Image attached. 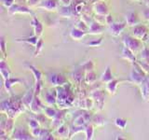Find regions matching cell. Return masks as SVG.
Masks as SVG:
<instances>
[{
	"label": "cell",
	"mask_w": 149,
	"mask_h": 140,
	"mask_svg": "<svg viewBox=\"0 0 149 140\" xmlns=\"http://www.w3.org/2000/svg\"><path fill=\"white\" fill-rule=\"evenodd\" d=\"M67 84L57 87L56 89V91H57V105L60 108L69 107L74 100L73 92L70 90V88H67Z\"/></svg>",
	"instance_id": "1"
},
{
	"label": "cell",
	"mask_w": 149,
	"mask_h": 140,
	"mask_svg": "<svg viewBox=\"0 0 149 140\" xmlns=\"http://www.w3.org/2000/svg\"><path fill=\"white\" fill-rule=\"evenodd\" d=\"M122 42L125 47H127L128 49L133 51L135 54L141 52V50L143 48V41L136 38V37L133 36H130V35L124 36L122 38Z\"/></svg>",
	"instance_id": "2"
},
{
	"label": "cell",
	"mask_w": 149,
	"mask_h": 140,
	"mask_svg": "<svg viewBox=\"0 0 149 140\" xmlns=\"http://www.w3.org/2000/svg\"><path fill=\"white\" fill-rule=\"evenodd\" d=\"M132 36L142 41H147L149 37V28L139 23L132 27Z\"/></svg>",
	"instance_id": "3"
},
{
	"label": "cell",
	"mask_w": 149,
	"mask_h": 140,
	"mask_svg": "<svg viewBox=\"0 0 149 140\" xmlns=\"http://www.w3.org/2000/svg\"><path fill=\"white\" fill-rule=\"evenodd\" d=\"M10 138L17 139V140H29V139H33L34 136L26 129L22 127V126H19V127L14 128L13 132L10 135Z\"/></svg>",
	"instance_id": "4"
},
{
	"label": "cell",
	"mask_w": 149,
	"mask_h": 140,
	"mask_svg": "<svg viewBox=\"0 0 149 140\" xmlns=\"http://www.w3.org/2000/svg\"><path fill=\"white\" fill-rule=\"evenodd\" d=\"M48 80L49 82L54 87H60L63 86L65 84H67L68 81L66 78L63 75L59 73H50L48 75Z\"/></svg>",
	"instance_id": "5"
},
{
	"label": "cell",
	"mask_w": 149,
	"mask_h": 140,
	"mask_svg": "<svg viewBox=\"0 0 149 140\" xmlns=\"http://www.w3.org/2000/svg\"><path fill=\"white\" fill-rule=\"evenodd\" d=\"M28 127H29V131L31 134L34 136V138H39V135L41 133V127L40 123L36 119H29L28 120Z\"/></svg>",
	"instance_id": "6"
},
{
	"label": "cell",
	"mask_w": 149,
	"mask_h": 140,
	"mask_svg": "<svg viewBox=\"0 0 149 140\" xmlns=\"http://www.w3.org/2000/svg\"><path fill=\"white\" fill-rule=\"evenodd\" d=\"M92 10L94 11L95 15H102V16H106L109 13L108 11V7L102 0H99L96 3L93 4L92 6Z\"/></svg>",
	"instance_id": "7"
},
{
	"label": "cell",
	"mask_w": 149,
	"mask_h": 140,
	"mask_svg": "<svg viewBox=\"0 0 149 140\" xmlns=\"http://www.w3.org/2000/svg\"><path fill=\"white\" fill-rule=\"evenodd\" d=\"M127 26L126 22H113L112 24L108 25V31L109 34L113 36H118L121 33L123 32V30Z\"/></svg>",
	"instance_id": "8"
},
{
	"label": "cell",
	"mask_w": 149,
	"mask_h": 140,
	"mask_svg": "<svg viewBox=\"0 0 149 140\" xmlns=\"http://www.w3.org/2000/svg\"><path fill=\"white\" fill-rule=\"evenodd\" d=\"M38 7L49 11L57 10L60 8V0H44L40 3Z\"/></svg>",
	"instance_id": "9"
},
{
	"label": "cell",
	"mask_w": 149,
	"mask_h": 140,
	"mask_svg": "<svg viewBox=\"0 0 149 140\" xmlns=\"http://www.w3.org/2000/svg\"><path fill=\"white\" fill-rule=\"evenodd\" d=\"M104 31V26L102 23L98 22L93 19V21L91 22V24L88 25V34L92 35V36H96V35H100L102 32Z\"/></svg>",
	"instance_id": "10"
},
{
	"label": "cell",
	"mask_w": 149,
	"mask_h": 140,
	"mask_svg": "<svg viewBox=\"0 0 149 140\" xmlns=\"http://www.w3.org/2000/svg\"><path fill=\"white\" fill-rule=\"evenodd\" d=\"M52 90H47L44 92V101L47 106H51L57 104V91H54L52 92Z\"/></svg>",
	"instance_id": "11"
},
{
	"label": "cell",
	"mask_w": 149,
	"mask_h": 140,
	"mask_svg": "<svg viewBox=\"0 0 149 140\" xmlns=\"http://www.w3.org/2000/svg\"><path fill=\"white\" fill-rule=\"evenodd\" d=\"M121 57H122L124 60H126L127 62H129L130 64H134L135 62H137L136 59V54H135L133 51H132L130 49H128L127 47H123L122 48V51H121Z\"/></svg>",
	"instance_id": "12"
},
{
	"label": "cell",
	"mask_w": 149,
	"mask_h": 140,
	"mask_svg": "<svg viewBox=\"0 0 149 140\" xmlns=\"http://www.w3.org/2000/svg\"><path fill=\"white\" fill-rule=\"evenodd\" d=\"M125 20L127 25L130 27H133L139 24V23H141V20H140L138 14L136 12H128L125 16Z\"/></svg>",
	"instance_id": "13"
},
{
	"label": "cell",
	"mask_w": 149,
	"mask_h": 140,
	"mask_svg": "<svg viewBox=\"0 0 149 140\" xmlns=\"http://www.w3.org/2000/svg\"><path fill=\"white\" fill-rule=\"evenodd\" d=\"M65 109H60L58 111L57 116L55 117L54 119H52V121H51V128H53V130L58 129L62 124H63V120L65 117Z\"/></svg>",
	"instance_id": "14"
},
{
	"label": "cell",
	"mask_w": 149,
	"mask_h": 140,
	"mask_svg": "<svg viewBox=\"0 0 149 140\" xmlns=\"http://www.w3.org/2000/svg\"><path fill=\"white\" fill-rule=\"evenodd\" d=\"M44 107L45 106L42 105L41 101L39 100L38 95H35L34 99H33L31 105L29 106L31 112H33V113H35V114H39L41 111L44 110Z\"/></svg>",
	"instance_id": "15"
},
{
	"label": "cell",
	"mask_w": 149,
	"mask_h": 140,
	"mask_svg": "<svg viewBox=\"0 0 149 140\" xmlns=\"http://www.w3.org/2000/svg\"><path fill=\"white\" fill-rule=\"evenodd\" d=\"M30 24L33 28H34V35L40 37L41 35L43 34V30H44V26L40 22V21L36 16H34L30 22Z\"/></svg>",
	"instance_id": "16"
},
{
	"label": "cell",
	"mask_w": 149,
	"mask_h": 140,
	"mask_svg": "<svg viewBox=\"0 0 149 140\" xmlns=\"http://www.w3.org/2000/svg\"><path fill=\"white\" fill-rule=\"evenodd\" d=\"M14 128H15V125H14V119L13 118H8L6 120V121H4L3 119H2V123H1V127L0 129L2 130H5L6 131V133L10 136Z\"/></svg>",
	"instance_id": "17"
},
{
	"label": "cell",
	"mask_w": 149,
	"mask_h": 140,
	"mask_svg": "<svg viewBox=\"0 0 149 140\" xmlns=\"http://www.w3.org/2000/svg\"><path fill=\"white\" fill-rule=\"evenodd\" d=\"M0 73H1L3 80H6V79H8V78H10L11 70L5 60H2L1 63H0Z\"/></svg>",
	"instance_id": "18"
},
{
	"label": "cell",
	"mask_w": 149,
	"mask_h": 140,
	"mask_svg": "<svg viewBox=\"0 0 149 140\" xmlns=\"http://www.w3.org/2000/svg\"><path fill=\"white\" fill-rule=\"evenodd\" d=\"M87 33L84 32L80 29H78L77 27H73L71 30H70V33H69V36L70 37L73 39V40H77V41H79L81 40L84 36H86Z\"/></svg>",
	"instance_id": "19"
},
{
	"label": "cell",
	"mask_w": 149,
	"mask_h": 140,
	"mask_svg": "<svg viewBox=\"0 0 149 140\" xmlns=\"http://www.w3.org/2000/svg\"><path fill=\"white\" fill-rule=\"evenodd\" d=\"M8 11L14 14V13H28V14H33V12L30 10L29 8L24 7V6H21V5H17V4H13L10 8H8Z\"/></svg>",
	"instance_id": "20"
},
{
	"label": "cell",
	"mask_w": 149,
	"mask_h": 140,
	"mask_svg": "<svg viewBox=\"0 0 149 140\" xmlns=\"http://www.w3.org/2000/svg\"><path fill=\"white\" fill-rule=\"evenodd\" d=\"M118 84H119V81L118 80V79H112L111 81H109L108 83H106V86H105L106 92H108L111 95L116 94V91H118Z\"/></svg>",
	"instance_id": "21"
},
{
	"label": "cell",
	"mask_w": 149,
	"mask_h": 140,
	"mask_svg": "<svg viewBox=\"0 0 149 140\" xmlns=\"http://www.w3.org/2000/svg\"><path fill=\"white\" fill-rule=\"evenodd\" d=\"M19 82H22V79L18 78H8L6 80H4V87L6 89L7 92L10 93L11 92V87L14 85L15 83Z\"/></svg>",
	"instance_id": "22"
},
{
	"label": "cell",
	"mask_w": 149,
	"mask_h": 140,
	"mask_svg": "<svg viewBox=\"0 0 149 140\" xmlns=\"http://www.w3.org/2000/svg\"><path fill=\"white\" fill-rule=\"evenodd\" d=\"M34 97H35V92L32 91V90H29L22 98V101L23 103V105H24L26 107H29L33 99H34Z\"/></svg>",
	"instance_id": "23"
},
{
	"label": "cell",
	"mask_w": 149,
	"mask_h": 140,
	"mask_svg": "<svg viewBox=\"0 0 149 140\" xmlns=\"http://www.w3.org/2000/svg\"><path fill=\"white\" fill-rule=\"evenodd\" d=\"M112 79H114V77H113V74H112L111 68L110 66H106L104 72L102 73L101 76V81L104 83H108Z\"/></svg>",
	"instance_id": "24"
},
{
	"label": "cell",
	"mask_w": 149,
	"mask_h": 140,
	"mask_svg": "<svg viewBox=\"0 0 149 140\" xmlns=\"http://www.w3.org/2000/svg\"><path fill=\"white\" fill-rule=\"evenodd\" d=\"M27 66H28V68H29L30 71L32 72L33 76H34V78H35V80L36 81H41L42 78H43V74H42V72L40 71V70L37 69L33 64H27Z\"/></svg>",
	"instance_id": "25"
},
{
	"label": "cell",
	"mask_w": 149,
	"mask_h": 140,
	"mask_svg": "<svg viewBox=\"0 0 149 140\" xmlns=\"http://www.w3.org/2000/svg\"><path fill=\"white\" fill-rule=\"evenodd\" d=\"M55 131H56V133L58 134L59 136H61V137L66 138L67 136L70 135V127L66 126L64 123L61 125L60 127L58 129H56Z\"/></svg>",
	"instance_id": "26"
},
{
	"label": "cell",
	"mask_w": 149,
	"mask_h": 140,
	"mask_svg": "<svg viewBox=\"0 0 149 140\" xmlns=\"http://www.w3.org/2000/svg\"><path fill=\"white\" fill-rule=\"evenodd\" d=\"M40 37L37 36L36 35L32 36H28V37H25V38H18L16 41L17 42H23V43H27V44H30L32 46H36V43L38 42Z\"/></svg>",
	"instance_id": "27"
},
{
	"label": "cell",
	"mask_w": 149,
	"mask_h": 140,
	"mask_svg": "<svg viewBox=\"0 0 149 140\" xmlns=\"http://www.w3.org/2000/svg\"><path fill=\"white\" fill-rule=\"evenodd\" d=\"M59 13H60V15L63 18H71L74 14L70 6H63L59 8Z\"/></svg>",
	"instance_id": "28"
},
{
	"label": "cell",
	"mask_w": 149,
	"mask_h": 140,
	"mask_svg": "<svg viewBox=\"0 0 149 140\" xmlns=\"http://www.w3.org/2000/svg\"><path fill=\"white\" fill-rule=\"evenodd\" d=\"M44 114L46 115V117L48 119H50V120H52L54 119L56 116H57L58 114V111L56 110L54 107H52L51 106H45L44 107Z\"/></svg>",
	"instance_id": "29"
},
{
	"label": "cell",
	"mask_w": 149,
	"mask_h": 140,
	"mask_svg": "<svg viewBox=\"0 0 149 140\" xmlns=\"http://www.w3.org/2000/svg\"><path fill=\"white\" fill-rule=\"evenodd\" d=\"M84 79H85V82L88 85H92L94 84V82L96 81L97 77H96V73L93 71H88L85 74V77H84Z\"/></svg>",
	"instance_id": "30"
},
{
	"label": "cell",
	"mask_w": 149,
	"mask_h": 140,
	"mask_svg": "<svg viewBox=\"0 0 149 140\" xmlns=\"http://www.w3.org/2000/svg\"><path fill=\"white\" fill-rule=\"evenodd\" d=\"M91 121H92L93 125H95V126H104L105 124V119L101 115L92 116Z\"/></svg>",
	"instance_id": "31"
},
{
	"label": "cell",
	"mask_w": 149,
	"mask_h": 140,
	"mask_svg": "<svg viewBox=\"0 0 149 140\" xmlns=\"http://www.w3.org/2000/svg\"><path fill=\"white\" fill-rule=\"evenodd\" d=\"M39 139H45V140H52L54 139L52 133L49 129H42L39 135Z\"/></svg>",
	"instance_id": "32"
},
{
	"label": "cell",
	"mask_w": 149,
	"mask_h": 140,
	"mask_svg": "<svg viewBox=\"0 0 149 140\" xmlns=\"http://www.w3.org/2000/svg\"><path fill=\"white\" fill-rule=\"evenodd\" d=\"M84 132H85L87 140H91L93 138V135H94V128H93V126L91 124L87 125Z\"/></svg>",
	"instance_id": "33"
},
{
	"label": "cell",
	"mask_w": 149,
	"mask_h": 140,
	"mask_svg": "<svg viewBox=\"0 0 149 140\" xmlns=\"http://www.w3.org/2000/svg\"><path fill=\"white\" fill-rule=\"evenodd\" d=\"M115 124L118 128L124 130L127 127V120H125L123 118H116L115 119Z\"/></svg>",
	"instance_id": "34"
},
{
	"label": "cell",
	"mask_w": 149,
	"mask_h": 140,
	"mask_svg": "<svg viewBox=\"0 0 149 140\" xmlns=\"http://www.w3.org/2000/svg\"><path fill=\"white\" fill-rule=\"evenodd\" d=\"M44 49V41L42 38H39L38 42L36 43V45L35 46V52H34V56H37L39 55V53L41 52Z\"/></svg>",
	"instance_id": "35"
},
{
	"label": "cell",
	"mask_w": 149,
	"mask_h": 140,
	"mask_svg": "<svg viewBox=\"0 0 149 140\" xmlns=\"http://www.w3.org/2000/svg\"><path fill=\"white\" fill-rule=\"evenodd\" d=\"M140 54H141V60L149 64V49L147 47H143Z\"/></svg>",
	"instance_id": "36"
},
{
	"label": "cell",
	"mask_w": 149,
	"mask_h": 140,
	"mask_svg": "<svg viewBox=\"0 0 149 140\" xmlns=\"http://www.w3.org/2000/svg\"><path fill=\"white\" fill-rule=\"evenodd\" d=\"M102 41H104V38H102V37H100V38L93 39V40L87 42L86 45L90 46V47H99L102 44Z\"/></svg>",
	"instance_id": "37"
},
{
	"label": "cell",
	"mask_w": 149,
	"mask_h": 140,
	"mask_svg": "<svg viewBox=\"0 0 149 140\" xmlns=\"http://www.w3.org/2000/svg\"><path fill=\"white\" fill-rule=\"evenodd\" d=\"M82 68L85 72L88 71H92L93 68H94V64H93L92 61H87V62L82 65Z\"/></svg>",
	"instance_id": "38"
},
{
	"label": "cell",
	"mask_w": 149,
	"mask_h": 140,
	"mask_svg": "<svg viewBox=\"0 0 149 140\" xmlns=\"http://www.w3.org/2000/svg\"><path fill=\"white\" fill-rule=\"evenodd\" d=\"M76 27H77L78 29H80V30H82V31H84V32H86V33H88V24L87 22H84L83 20H80V21H79V22L77 23Z\"/></svg>",
	"instance_id": "39"
},
{
	"label": "cell",
	"mask_w": 149,
	"mask_h": 140,
	"mask_svg": "<svg viewBox=\"0 0 149 140\" xmlns=\"http://www.w3.org/2000/svg\"><path fill=\"white\" fill-rule=\"evenodd\" d=\"M0 49H1L2 53L4 54V57H7V43L3 36L1 37V41H0Z\"/></svg>",
	"instance_id": "40"
},
{
	"label": "cell",
	"mask_w": 149,
	"mask_h": 140,
	"mask_svg": "<svg viewBox=\"0 0 149 140\" xmlns=\"http://www.w3.org/2000/svg\"><path fill=\"white\" fill-rule=\"evenodd\" d=\"M137 64L141 66V68L143 70L144 72H146V74H149V64L143 62V61L140 60V61H137Z\"/></svg>",
	"instance_id": "41"
},
{
	"label": "cell",
	"mask_w": 149,
	"mask_h": 140,
	"mask_svg": "<svg viewBox=\"0 0 149 140\" xmlns=\"http://www.w3.org/2000/svg\"><path fill=\"white\" fill-rule=\"evenodd\" d=\"M113 22H114L113 16H112L110 13H108V14H107V15L105 16V24L110 25V24H112Z\"/></svg>",
	"instance_id": "42"
},
{
	"label": "cell",
	"mask_w": 149,
	"mask_h": 140,
	"mask_svg": "<svg viewBox=\"0 0 149 140\" xmlns=\"http://www.w3.org/2000/svg\"><path fill=\"white\" fill-rule=\"evenodd\" d=\"M1 2L3 6H5L6 8H10L14 4V0H1Z\"/></svg>",
	"instance_id": "43"
},
{
	"label": "cell",
	"mask_w": 149,
	"mask_h": 140,
	"mask_svg": "<svg viewBox=\"0 0 149 140\" xmlns=\"http://www.w3.org/2000/svg\"><path fill=\"white\" fill-rule=\"evenodd\" d=\"M143 17L144 20H146V21L149 22V8H146L143 11Z\"/></svg>",
	"instance_id": "44"
},
{
	"label": "cell",
	"mask_w": 149,
	"mask_h": 140,
	"mask_svg": "<svg viewBox=\"0 0 149 140\" xmlns=\"http://www.w3.org/2000/svg\"><path fill=\"white\" fill-rule=\"evenodd\" d=\"M36 2H38V0H29V4L30 5H36Z\"/></svg>",
	"instance_id": "45"
},
{
	"label": "cell",
	"mask_w": 149,
	"mask_h": 140,
	"mask_svg": "<svg viewBox=\"0 0 149 140\" xmlns=\"http://www.w3.org/2000/svg\"><path fill=\"white\" fill-rule=\"evenodd\" d=\"M146 4L147 6L149 7V0H146Z\"/></svg>",
	"instance_id": "46"
},
{
	"label": "cell",
	"mask_w": 149,
	"mask_h": 140,
	"mask_svg": "<svg viewBox=\"0 0 149 140\" xmlns=\"http://www.w3.org/2000/svg\"><path fill=\"white\" fill-rule=\"evenodd\" d=\"M146 42H147V44H148V46H149V37H148V40H147Z\"/></svg>",
	"instance_id": "47"
}]
</instances>
